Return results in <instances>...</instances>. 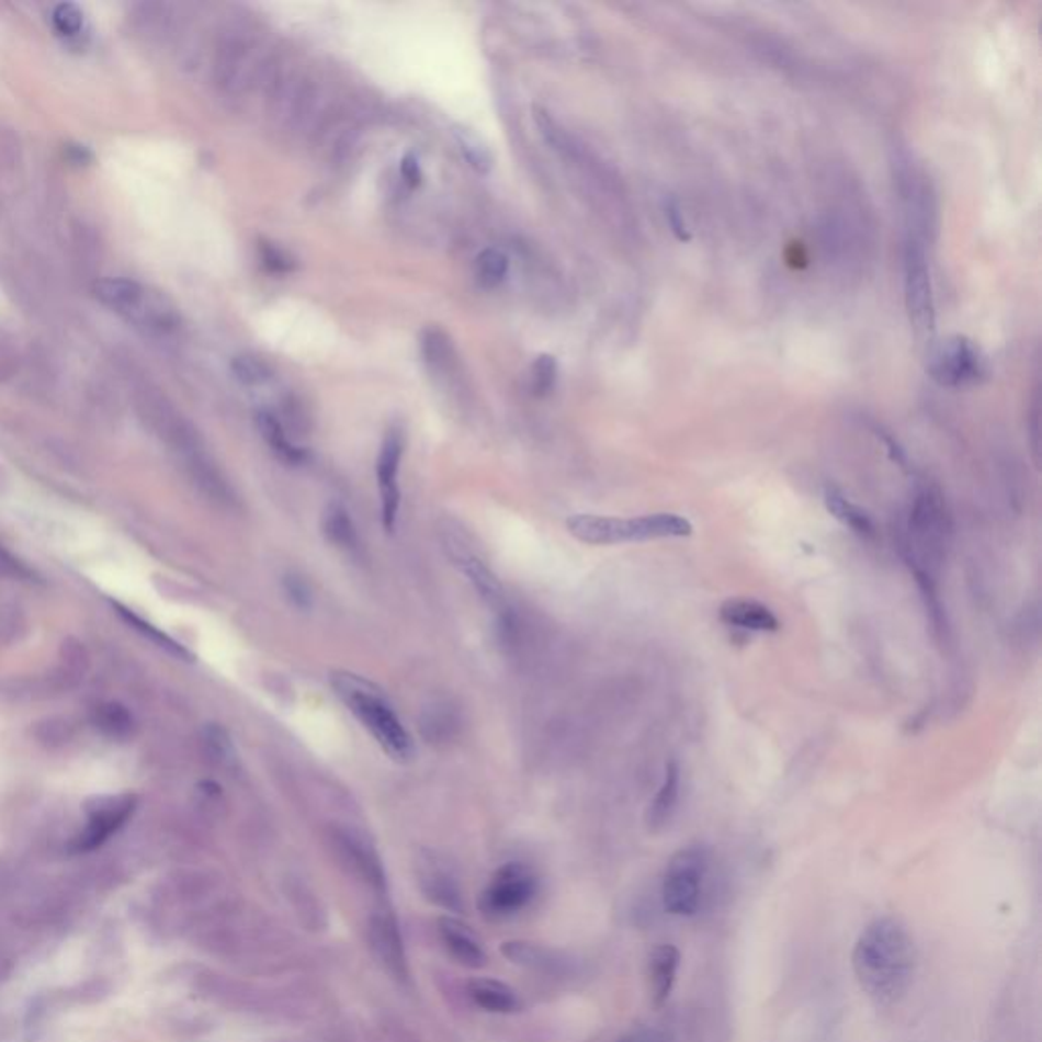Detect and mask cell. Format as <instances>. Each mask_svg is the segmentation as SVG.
<instances>
[{"label":"cell","mask_w":1042,"mask_h":1042,"mask_svg":"<svg viewBox=\"0 0 1042 1042\" xmlns=\"http://www.w3.org/2000/svg\"><path fill=\"white\" fill-rule=\"evenodd\" d=\"M851 963L861 989L875 1004H896L915 982V939L901 920L877 918L861 932Z\"/></svg>","instance_id":"1"},{"label":"cell","mask_w":1042,"mask_h":1042,"mask_svg":"<svg viewBox=\"0 0 1042 1042\" xmlns=\"http://www.w3.org/2000/svg\"><path fill=\"white\" fill-rule=\"evenodd\" d=\"M330 684L335 694L392 760L397 763L411 760L414 741L377 684L352 672H335Z\"/></svg>","instance_id":"2"},{"label":"cell","mask_w":1042,"mask_h":1042,"mask_svg":"<svg viewBox=\"0 0 1042 1042\" xmlns=\"http://www.w3.org/2000/svg\"><path fill=\"white\" fill-rule=\"evenodd\" d=\"M566 530L578 542L591 546H613L627 542H648L662 537H689L691 521L677 513H649L639 518H609L580 513L566 520Z\"/></svg>","instance_id":"3"},{"label":"cell","mask_w":1042,"mask_h":1042,"mask_svg":"<svg viewBox=\"0 0 1042 1042\" xmlns=\"http://www.w3.org/2000/svg\"><path fill=\"white\" fill-rule=\"evenodd\" d=\"M100 304L123 316L135 328L151 335H168L178 326L170 299L127 278H106L94 285Z\"/></svg>","instance_id":"4"},{"label":"cell","mask_w":1042,"mask_h":1042,"mask_svg":"<svg viewBox=\"0 0 1042 1042\" xmlns=\"http://www.w3.org/2000/svg\"><path fill=\"white\" fill-rule=\"evenodd\" d=\"M910 544L906 560L910 566L930 573L932 566L943 560L944 550L951 534V518L939 491L925 487L915 497L908 521Z\"/></svg>","instance_id":"5"},{"label":"cell","mask_w":1042,"mask_h":1042,"mask_svg":"<svg viewBox=\"0 0 1042 1042\" xmlns=\"http://www.w3.org/2000/svg\"><path fill=\"white\" fill-rule=\"evenodd\" d=\"M268 57L249 33L233 31L218 43L214 57V78L228 94H242L263 82Z\"/></svg>","instance_id":"6"},{"label":"cell","mask_w":1042,"mask_h":1042,"mask_svg":"<svg viewBox=\"0 0 1042 1042\" xmlns=\"http://www.w3.org/2000/svg\"><path fill=\"white\" fill-rule=\"evenodd\" d=\"M922 237L908 235L904 245V299L908 320L916 339L927 340L935 335L937 312L930 280L929 257Z\"/></svg>","instance_id":"7"},{"label":"cell","mask_w":1042,"mask_h":1042,"mask_svg":"<svg viewBox=\"0 0 1042 1042\" xmlns=\"http://www.w3.org/2000/svg\"><path fill=\"white\" fill-rule=\"evenodd\" d=\"M709 856L703 847H684L668 861L662 880L664 908L675 916L699 913L703 901Z\"/></svg>","instance_id":"8"},{"label":"cell","mask_w":1042,"mask_h":1042,"mask_svg":"<svg viewBox=\"0 0 1042 1042\" xmlns=\"http://www.w3.org/2000/svg\"><path fill=\"white\" fill-rule=\"evenodd\" d=\"M322 94L308 76L299 71L278 73L271 80L269 111L273 118L290 131H306L320 113Z\"/></svg>","instance_id":"9"},{"label":"cell","mask_w":1042,"mask_h":1042,"mask_svg":"<svg viewBox=\"0 0 1042 1042\" xmlns=\"http://www.w3.org/2000/svg\"><path fill=\"white\" fill-rule=\"evenodd\" d=\"M986 356L973 340L951 337L939 344L929 361V375L947 389H963L986 380Z\"/></svg>","instance_id":"10"},{"label":"cell","mask_w":1042,"mask_h":1042,"mask_svg":"<svg viewBox=\"0 0 1042 1042\" xmlns=\"http://www.w3.org/2000/svg\"><path fill=\"white\" fill-rule=\"evenodd\" d=\"M537 894V877L520 861L506 863L495 872L479 898L480 913L489 918L518 915Z\"/></svg>","instance_id":"11"},{"label":"cell","mask_w":1042,"mask_h":1042,"mask_svg":"<svg viewBox=\"0 0 1042 1042\" xmlns=\"http://www.w3.org/2000/svg\"><path fill=\"white\" fill-rule=\"evenodd\" d=\"M442 544L446 554L451 556L452 564L465 575L466 580L473 585L485 605L494 609L495 613L506 611V592L499 582V578L489 564L485 563L479 556V552L471 546L468 537L463 534L458 528H452L451 523L442 528Z\"/></svg>","instance_id":"12"},{"label":"cell","mask_w":1042,"mask_h":1042,"mask_svg":"<svg viewBox=\"0 0 1042 1042\" xmlns=\"http://www.w3.org/2000/svg\"><path fill=\"white\" fill-rule=\"evenodd\" d=\"M404 456V434L399 430H389L377 456V489H380L381 523L385 532L394 534L399 508H401V491H399V465Z\"/></svg>","instance_id":"13"},{"label":"cell","mask_w":1042,"mask_h":1042,"mask_svg":"<svg viewBox=\"0 0 1042 1042\" xmlns=\"http://www.w3.org/2000/svg\"><path fill=\"white\" fill-rule=\"evenodd\" d=\"M369 943L373 949V955L383 965V970L397 982L406 984L409 979L408 955H406L401 930L392 910L381 908L371 915Z\"/></svg>","instance_id":"14"},{"label":"cell","mask_w":1042,"mask_h":1042,"mask_svg":"<svg viewBox=\"0 0 1042 1042\" xmlns=\"http://www.w3.org/2000/svg\"><path fill=\"white\" fill-rule=\"evenodd\" d=\"M137 806V799L131 794L100 796L88 804V827L78 839V849H94L104 843L114 831H118L131 813Z\"/></svg>","instance_id":"15"},{"label":"cell","mask_w":1042,"mask_h":1042,"mask_svg":"<svg viewBox=\"0 0 1042 1042\" xmlns=\"http://www.w3.org/2000/svg\"><path fill=\"white\" fill-rule=\"evenodd\" d=\"M438 935H440V941L444 944V949L461 965L471 967V970L485 967V963H487L485 949L480 947L475 932L465 927L461 920H456L452 916H442L438 920Z\"/></svg>","instance_id":"16"},{"label":"cell","mask_w":1042,"mask_h":1042,"mask_svg":"<svg viewBox=\"0 0 1042 1042\" xmlns=\"http://www.w3.org/2000/svg\"><path fill=\"white\" fill-rule=\"evenodd\" d=\"M718 618L729 627L749 632H778L780 620L770 607L754 599H729L718 609Z\"/></svg>","instance_id":"17"},{"label":"cell","mask_w":1042,"mask_h":1042,"mask_svg":"<svg viewBox=\"0 0 1042 1042\" xmlns=\"http://www.w3.org/2000/svg\"><path fill=\"white\" fill-rule=\"evenodd\" d=\"M418 875H420L418 882L422 887L423 896L428 901L449 913H463L461 887L446 868H442L434 860L426 861Z\"/></svg>","instance_id":"18"},{"label":"cell","mask_w":1042,"mask_h":1042,"mask_svg":"<svg viewBox=\"0 0 1042 1042\" xmlns=\"http://www.w3.org/2000/svg\"><path fill=\"white\" fill-rule=\"evenodd\" d=\"M678 967H680V951L675 944H660L649 953V994L656 1006H662L670 998L677 984Z\"/></svg>","instance_id":"19"},{"label":"cell","mask_w":1042,"mask_h":1042,"mask_svg":"<svg viewBox=\"0 0 1042 1042\" xmlns=\"http://www.w3.org/2000/svg\"><path fill=\"white\" fill-rule=\"evenodd\" d=\"M678 799H680V766L677 760H670L666 763L664 770L662 786L656 792L654 801L649 803L648 820L649 831H662L666 825L677 813Z\"/></svg>","instance_id":"20"},{"label":"cell","mask_w":1042,"mask_h":1042,"mask_svg":"<svg viewBox=\"0 0 1042 1042\" xmlns=\"http://www.w3.org/2000/svg\"><path fill=\"white\" fill-rule=\"evenodd\" d=\"M339 847L342 858L351 863L354 873L363 877L369 886L375 887L377 892H383L387 887L385 870L381 865L377 853L371 847L365 846L361 839L352 835H339Z\"/></svg>","instance_id":"21"},{"label":"cell","mask_w":1042,"mask_h":1042,"mask_svg":"<svg viewBox=\"0 0 1042 1042\" xmlns=\"http://www.w3.org/2000/svg\"><path fill=\"white\" fill-rule=\"evenodd\" d=\"M468 996L479 1008L494 1015H513L520 1012V996L503 982L495 979H473L468 982Z\"/></svg>","instance_id":"22"},{"label":"cell","mask_w":1042,"mask_h":1042,"mask_svg":"<svg viewBox=\"0 0 1042 1042\" xmlns=\"http://www.w3.org/2000/svg\"><path fill=\"white\" fill-rule=\"evenodd\" d=\"M823 497H825V508H827V511L831 513L835 520H839L843 525H847L851 532H856V534L865 537V540H873V537L877 535V530H875V523H873L872 518H870L860 506L851 503L839 489L827 487Z\"/></svg>","instance_id":"23"},{"label":"cell","mask_w":1042,"mask_h":1042,"mask_svg":"<svg viewBox=\"0 0 1042 1042\" xmlns=\"http://www.w3.org/2000/svg\"><path fill=\"white\" fill-rule=\"evenodd\" d=\"M501 953L511 963L521 965L525 970H534V972L554 973L560 972L564 967L563 958L558 953L540 944L508 941L501 944Z\"/></svg>","instance_id":"24"},{"label":"cell","mask_w":1042,"mask_h":1042,"mask_svg":"<svg viewBox=\"0 0 1042 1042\" xmlns=\"http://www.w3.org/2000/svg\"><path fill=\"white\" fill-rule=\"evenodd\" d=\"M257 428L261 432L263 440L268 442L269 449L275 452L282 461L290 465H299L306 461V451L296 446L290 438L285 437L282 422L269 414V411H259L257 414Z\"/></svg>","instance_id":"25"},{"label":"cell","mask_w":1042,"mask_h":1042,"mask_svg":"<svg viewBox=\"0 0 1042 1042\" xmlns=\"http://www.w3.org/2000/svg\"><path fill=\"white\" fill-rule=\"evenodd\" d=\"M325 534L337 548L349 554H356L361 548L356 528L352 523L349 511L340 506H330L325 516Z\"/></svg>","instance_id":"26"},{"label":"cell","mask_w":1042,"mask_h":1042,"mask_svg":"<svg viewBox=\"0 0 1042 1042\" xmlns=\"http://www.w3.org/2000/svg\"><path fill=\"white\" fill-rule=\"evenodd\" d=\"M92 723L99 732L113 739H125L133 732V717L123 704L104 703L94 709Z\"/></svg>","instance_id":"27"},{"label":"cell","mask_w":1042,"mask_h":1042,"mask_svg":"<svg viewBox=\"0 0 1042 1042\" xmlns=\"http://www.w3.org/2000/svg\"><path fill=\"white\" fill-rule=\"evenodd\" d=\"M454 135H456V141H458V147H461L463 156L468 161V166L473 170L479 171V173H489L494 168V156H491L489 147L468 128H458Z\"/></svg>","instance_id":"28"},{"label":"cell","mask_w":1042,"mask_h":1042,"mask_svg":"<svg viewBox=\"0 0 1042 1042\" xmlns=\"http://www.w3.org/2000/svg\"><path fill=\"white\" fill-rule=\"evenodd\" d=\"M477 280L483 287H495L506 280L509 271L508 254L499 249H485L475 263Z\"/></svg>","instance_id":"29"},{"label":"cell","mask_w":1042,"mask_h":1042,"mask_svg":"<svg viewBox=\"0 0 1042 1042\" xmlns=\"http://www.w3.org/2000/svg\"><path fill=\"white\" fill-rule=\"evenodd\" d=\"M52 25L61 37H78L84 29V13L73 2H61L52 13Z\"/></svg>","instance_id":"30"},{"label":"cell","mask_w":1042,"mask_h":1042,"mask_svg":"<svg viewBox=\"0 0 1042 1042\" xmlns=\"http://www.w3.org/2000/svg\"><path fill=\"white\" fill-rule=\"evenodd\" d=\"M233 373L235 377L245 383V385H261L271 380V369L265 361L253 354H239L233 361Z\"/></svg>","instance_id":"31"},{"label":"cell","mask_w":1042,"mask_h":1042,"mask_svg":"<svg viewBox=\"0 0 1042 1042\" xmlns=\"http://www.w3.org/2000/svg\"><path fill=\"white\" fill-rule=\"evenodd\" d=\"M116 609H118V613H121V618H123V620L128 621V623H131V625H133L137 632H141V634L147 635L149 639H154L157 646L168 649V652L173 654V656H180V658H192L188 649H183L180 644H175V642L170 639L168 635L157 632L154 625L145 623V621L139 620V618H137V615H133V613H128L127 609H123V607L116 605Z\"/></svg>","instance_id":"32"},{"label":"cell","mask_w":1042,"mask_h":1042,"mask_svg":"<svg viewBox=\"0 0 1042 1042\" xmlns=\"http://www.w3.org/2000/svg\"><path fill=\"white\" fill-rule=\"evenodd\" d=\"M558 375V365L552 354H540L534 366H532V389L535 395L550 394V389L556 383Z\"/></svg>","instance_id":"33"},{"label":"cell","mask_w":1042,"mask_h":1042,"mask_svg":"<svg viewBox=\"0 0 1042 1042\" xmlns=\"http://www.w3.org/2000/svg\"><path fill=\"white\" fill-rule=\"evenodd\" d=\"M283 585H285V592H287V597H290L292 603H296V605L302 607V609H306V607L310 605V589H308V585H306L302 578L287 577Z\"/></svg>","instance_id":"34"},{"label":"cell","mask_w":1042,"mask_h":1042,"mask_svg":"<svg viewBox=\"0 0 1042 1042\" xmlns=\"http://www.w3.org/2000/svg\"><path fill=\"white\" fill-rule=\"evenodd\" d=\"M666 220H668V225H670L672 233L677 235L678 239H691V235H689V230H687V225H684V220H682V214H680V208H678V204L675 200L666 202Z\"/></svg>","instance_id":"35"},{"label":"cell","mask_w":1042,"mask_h":1042,"mask_svg":"<svg viewBox=\"0 0 1042 1042\" xmlns=\"http://www.w3.org/2000/svg\"><path fill=\"white\" fill-rule=\"evenodd\" d=\"M0 575L2 577L31 578L27 568L19 560H14L13 556L2 548H0Z\"/></svg>","instance_id":"36"},{"label":"cell","mask_w":1042,"mask_h":1042,"mask_svg":"<svg viewBox=\"0 0 1042 1042\" xmlns=\"http://www.w3.org/2000/svg\"><path fill=\"white\" fill-rule=\"evenodd\" d=\"M618 1042H668L666 1034L656 1029H635L623 1034Z\"/></svg>","instance_id":"37"},{"label":"cell","mask_w":1042,"mask_h":1042,"mask_svg":"<svg viewBox=\"0 0 1042 1042\" xmlns=\"http://www.w3.org/2000/svg\"><path fill=\"white\" fill-rule=\"evenodd\" d=\"M401 175L404 180L409 183V185H418L422 182V170H420V163L416 156H406L401 159Z\"/></svg>","instance_id":"38"},{"label":"cell","mask_w":1042,"mask_h":1042,"mask_svg":"<svg viewBox=\"0 0 1042 1042\" xmlns=\"http://www.w3.org/2000/svg\"><path fill=\"white\" fill-rule=\"evenodd\" d=\"M263 261L268 263L269 268L280 269V271L287 269V259H285L280 251H275L273 247H269V245L263 247Z\"/></svg>","instance_id":"39"}]
</instances>
